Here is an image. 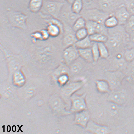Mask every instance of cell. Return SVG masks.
I'll return each instance as SVG.
<instances>
[{
  "mask_svg": "<svg viewBox=\"0 0 134 134\" xmlns=\"http://www.w3.org/2000/svg\"><path fill=\"white\" fill-rule=\"evenodd\" d=\"M107 41L105 43L110 55L124 52L129 42V36L124 25H119L114 28L108 29Z\"/></svg>",
  "mask_w": 134,
  "mask_h": 134,
  "instance_id": "obj_1",
  "label": "cell"
},
{
  "mask_svg": "<svg viewBox=\"0 0 134 134\" xmlns=\"http://www.w3.org/2000/svg\"><path fill=\"white\" fill-rule=\"evenodd\" d=\"M65 3L55 0H45L40 13L58 19Z\"/></svg>",
  "mask_w": 134,
  "mask_h": 134,
  "instance_id": "obj_2",
  "label": "cell"
},
{
  "mask_svg": "<svg viewBox=\"0 0 134 134\" xmlns=\"http://www.w3.org/2000/svg\"><path fill=\"white\" fill-rule=\"evenodd\" d=\"M80 14L86 20L94 21L104 24L106 18L111 15L98 8L83 9Z\"/></svg>",
  "mask_w": 134,
  "mask_h": 134,
  "instance_id": "obj_3",
  "label": "cell"
},
{
  "mask_svg": "<svg viewBox=\"0 0 134 134\" xmlns=\"http://www.w3.org/2000/svg\"><path fill=\"white\" fill-rule=\"evenodd\" d=\"M7 16L9 22L12 27L22 30L27 28V16L24 14L10 10L8 12Z\"/></svg>",
  "mask_w": 134,
  "mask_h": 134,
  "instance_id": "obj_4",
  "label": "cell"
},
{
  "mask_svg": "<svg viewBox=\"0 0 134 134\" xmlns=\"http://www.w3.org/2000/svg\"><path fill=\"white\" fill-rule=\"evenodd\" d=\"M124 73L121 71L108 70L105 72V80L108 82L111 90H117L121 85L125 77Z\"/></svg>",
  "mask_w": 134,
  "mask_h": 134,
  "instance_id": "obj_5",
  "label": "cell"
},
{
  "mask_svg": "<svg viewBox=\"0 0 134 134\" xmlns=\"http://www.w3.org/2000/svg\"><path fill=\"white\" fill-rule=\"evenodd\" d=\"M87 94L85 92L83 94H74L71 97V106L70 111L71 113L77 112L87 110L86 98Z\"/></svg>",
  "mask_w": 134,
  "mask_h": 134,
  "instance_id": "obj_6",
  "label": "cell"
},
{
  "mask_svg": "<svg viewBox=\"0 0 134 134\" xmlns=\"http://www.w3.org/2000/svg\"><path fill=\"white\" fill-rule=\"evenodd\" d=\"M124 3L122 0H98V8L109 14H113Z\"/></svg>",
  "mask_w": 134,
  "mask_h": 134,
  "instance_id": "obj_7",
  "label": "cell"
},
{
  "mask_svg": "<svg viewBox=\"0 0 134 134\" xmlns=\"http://www.w3.org/2000/svg\"><path fill=\"white\" fill-rule=\"evenodd\" d=\"M81 16L80 14L75 13L72 11L71 5L65 3L59 18L62 20L63 23L72 27L75 21Z\"/></svg>",
  "mask_w": 134,
  "mask_h": 134,
  "instance_id": "obj_8",
  "label": "cell"
},
{
  "mask_svg": "<svg viewBox=\"0 0 134 134\" xmlns=\"http://www.w3.org/2000/svg\"><path fill=\"white\" fill-rule=\"evenodd\" d=\"M64 35L62 44L65 48L69 46L74 45L77 41L75 36V32L72 27L64 23Z\"/></svg>",
  "mask_w": 134,
  "mask_h": 134,
  "instance_id": "obj_9",
  "label": "cell"
},
{
  "mask_svg": "<svg viewBox=\"0 0 134 134\" xmlns=\"http://www.w3.org/2000/svg\"><path fill=\"white\" fill-rule=\"evenodd\" d=\"M80 57L78 49L73 45L65 48L63 53V58L67 65H70Z\"/></svg>",
  "mask_w": 134,
  "mask_h": 134,
  "instance_id": "obj_10",
  "label": "cell"
},
{
  "mask_svg": "<svg viewBox=\"0 0 134 134\" xmlns=\"http://www.w3.org/2000/svg\"><path fill=\"white\" fill-rule=\"evenodd\" d=\"M85 82L83 80L74 81L68 83L64 86L62 89V93L65 96L71 97L75 92L82 88Z\"/></svg>",
  "mask_w": 134,
  "mask_h": 134,
  "instance_id": "obj_11",
  "label": "cell"
},
{
  "mask_svg": "<svg viewBox=\"0 0 134 134\" xmlns=\"http://www.w3.org/2000/svg\"><path fill=\"white\" fill-rule=\"evenodd\" d=\"M88 132L93 134H106L110 133V129L108 126L98 124L92 120H90L86 129Z\"/></svg>",
  "mask_w": 134,
  "mask_h": 134,
  "instance_id": "obj_12",
  "label": "cell"
},
{
  "mask_svg": "<svg viewBox=\"0 0 134 134\" xmlns=\"http://www.w3.org/2000/svg\"><path fill=\"white\" fill-rule=\"evenodd\" d=\"M75 114L74 124L83 128L86 129L90 120V115L89 112L87 110Z\"/></svg>",
  "mask_w": 134,
  "mask_h": 134,
  "instance_id": "obj_13",
  "label": "cell"
},
{
  "mask_svg": "<svg viewBox=\"0 0 134 134\" xmlns=\"http://www.w3.org/2000/svg\"><path fill=\"white\" fill-rule=\"evenodd\" d=\"M51 106L52 110L58 114L64 115L71 113L70 111H66L65 107L62 100L57 95L52 96L51 100Z\"/></svg>",
  "mask_w": 134,
  "mask_h": 134,
  "instance_id": "obj_14",
  "label": "cell"
},
{
  "mask_svg": "<svg viewBox=\"0 0 134 134\" xmlns=\"http://www.w3.org/2000/svg\"><path fill=\"white\" fill-rule=\"evenodd\" d=\"M118 19L119 25H124L131 16L124 4L115 10L114 13Z\"/></svg>",
  "mask_w": 134,
  "mask_h": 134,
  "instance_id": "obj_15",
  "label": "cell"
},
{
  "mask_svg": "<svg viewBox=\"0 0 134 134\" xmlns=\"http://www.w3.org/2000/svg\"><path fill=\"white\" fill-rule=\"evenodd\" d=\"M97 91L99 93H108L111 90L110 85L108 81L105 80H98L95 81Z\"/></svg>",
  "mask_w": 134,
  "mask_h": 134,
  "instance_id": "obj_16",
  "label": "cell"
},
{
  "mask_svg": "<svg viewBox=\"0 0 134 134\" xmlns=\"http://www.w3.org/2000/svg\"><path fill=\"white\" fill-rule=\"evenodd\" d=\"M80 57L86 62L93 64V59L91 48L78 49Z\"/></svg>",
  "mask_w": 134,
  "mask_h": 134,
  "instance_id": "obj_17",
  "label": "cell"
},
{
  "mask_svg": "<svg viewBox=\"0 0 134 134\" xmlns=\"http://www.w3.org/2000/svg\"><path fill=\"white\" fill-rule=\"evenodd\" d=\"M44 0H30L28 9L30 12L37 13L41 11L43 4Z\"/></svg>",
  "mask_w": 134,
  "mask_h": 134,
  "instance_id": "obj_18",
  "label": "cell"
},
{
  "mask_svg": "<svg viewBox=\"0 0 134 134\" xmlns=\"http://www.w3.org/2000/svg\"><path fill=\"white\" fill-rule=\"evenodd\" d=\"M108 97L109 100L117 104H121L124 99V96L121 91L117 90L112 91Z\"/></svg>",
  "mask_w": 134,
  "mask_h": 134,
  "instance_id": "obj_19",
  "label": "cell"
},
{
  "mask_svg": "<svg viewBox=\"0 0 134 134\" xmlns=\"http://www.w3.org/2000/svg\"><path fill=\"white\" fill-rule=\"evenodd\" d=\"M104 25L106 28L111 29L119 25V23L116 17L113 14L110 15L104 21Z\"/></svg>",
  "mask_w": 134,
  "mask_h": 134,
  "instance_id": "obj_20",
  "label": "cell"
},
{
  "mask_svg": "<svg viewBox=\"0 0 134 134\" xmlns=\"http://www.w3.org/2000/svg\"><path fill=\"white\" fill-rule=\"evenodd\" d=\"M92 43L88 36L84 39L77 41L74 45L78 49H83L91 48Z\"/></svg>",
  "mask_w": 134,
  "mask_h": 134,
  "instance_id": "obj_21",
  "label": "cell"
},
{
  "mask_svg": "<svg viewBox=\"0 0 134 134\" xmlns=\"http://www.w3.org/2000/svg\"><path fill=\"white\" fill-rule=\"evenodd\" d=\"M91 41L92 42L105 43L107 41V35L100 33H95L89 35Z\"/></svg>",
  "mask_w": 134,
  "mask_h": 134,
  "instance_id": "obj_22",
  "label": "cell"
},
{
  "mask_svg": "<svg viewBox=\"0 0 134 134\" xmlns=\"http://www.w3.org/2000/svg\"><path fill=\"white\" fill-rule=\"evenodd\" d=\"M99 49L100 58L103 59H107L110 57V54L108 48L105 43H98Z\"/></svg>",
  "mask_w": 134,
  "mask_h": 134,
  "instance_id": "obj_23",
  "label": "cell"
},
{
  "mask_svg": "<svg viewBox=\"0 0 134 134\" xmlns=\"http://www.w3.org/2000/svg\"><path fill=\"white\" fill-rule=\"evenodd\" d=\"M99 24L94 21L86 20L85 27L88 32L89 35L97 33Z\"/></svg>",
  "mask_w": 134,
  "mask_h": 134,
  "instance_id": "obj_24",
  "label": "cell"
},
{
  "mask_svg": "<svg viewBox=\"0 0 134 134\" xmlns=\"http://www.w3.org/2000/svg\"><path fill=\"white\" fill-rule=\"evenodd\" d=\"M79 58L69 66H70V70L74 74H79L82 70L83 64L81 61L79 59Z\"/></svg>",
  "mask_w": 134,
  "mask_h": 134,
  "instance_id": "obj_25",
  "label": "cell"
},
{
  "mask_svg": "<svg viewBox=\"0 0 134 134\" xmlns=\"http://www.w3.org/2000/svg\"><path fill=\"white\" fill-rule=\"evenodd\" d=\"M124 26L129 36L134 34V16H131Z\"/></svg>",
  "mask_w": 134,
  "mask_h": 134,
  "instance_id": "obj_26",
  "label": "cell"
},
{
  "mask_svg": "<svg viewBox=\"0 0 134 134\" xmlns=\"http://www.w3.org/2000/svg\"><path fill=\"white\" fill-rule=\"evenodd\" d=\"M68 66L65 64L60 65L54 72V77L57 80L60 75L63 74L68 73L70 69H69Z\"/></svg>",
  "mask_w": 134,
  "mask_h": 134,
  "instance_id": "obj_27",
  "label": "cell"
},
{
  "mask_svg": "<svg viewBox=\"0 0 134 134\" xmlns=\"http://www.w3.org/2000/svg\"><path fill=\"white\" fill-rule=\"evenodd\" d=\"M86 20L82 16L79 18L75 21L72 28L75 32L81 29L84 28L86 27Z\"/></svg>",
  "mask_w": 134,
  "mask_h": 134,
  "instance_id": "obj_28",
  "label": "cell"
},
{
  "mask_svg": "<svg viewBox=\"0 0 134 134\" xmlns=\"http://www.w3.org/2000/svg\"><path fill=\"white\" fill-rule=\"evenodd\" d=\"M72 11L78 14L80 13L83 9V4L82 0H75L71 5Z\"/></svg>",
  "mask_w": 134,
  "mask_h": 134,
  "instance_id": "obj_29",
  "label": "cell"
},
{
  "mask_svg": "<svg viewBox=\"0 0 134 134\" xmlns=\"http://www.w3.org/2000/svg\"><path fill=\"white\" fill-rule=\"evenodd\" d=\"M91 49L92 56L93 59V64H95L99 59L100 55L98 43L93 42L92 44Z\"/></svg>",
  "mask_w": 134,
  "mask_h": 134,
  "instance_id": "obj_30",
  "label": "cell"
},
{
  "mask_svg": "<svg viewBox=\"0 0 134 134\" xmlns=\"http://www.w3.org/2000/svg\"><path fill=\"white\" fill-rule=\"evenodd\" d=\"M124 59L128 63L134 60V48H127L124 51Z\"/></svg>",
  "mask_w": 134,
  "mask_h": 134,
  "instance_id": "obj_31",
  "label": "cell"
},
{
  "mask_svg": "<svg viewBox=\"0 0 134 134\" xmlns=\"http://www.w3.org/2000/svg\"><path fill=\"white\" fill-rule=\"evenodd\" d=\"M83 9L98 8V0H82Z\"/></svg>",
  "mask_w": 134,
  "mask_h": 134,
  "instance_id": "obj_32",
  "label": "cell"
},
{
  "mask_svg": "<svg viewBox=\"0 0 134 134\" xmlns=\"http://www.w3.org/2000/svg\"><path fill=\"white\" fill-rule=\"evenodd\" d=\"M88 36V32L85 27L75 32V36L77 41L84 39Z\"/></svg>",
  "mask_w": 134,
  "mask_h": 134,
  "instance_id": "obj_33",
  "label": "cell"
},
{
  "mask_svg": "<svg viewBox=\"0 0 134 134\" xmlns=\"http://www.w3.org/2000/svg\"><path fill=\"white\" fill-rule=\"evenodd\" d=\"M124 4L131 16H134V0H125Z\"/></svg>",
  "mask_w": 134,
  "mask_h": 134,
  "instance_id": "obj_34",
  "label": "cell"
},
{
  "mask_svg": "<svg viewBox=\"0 0 134 134\" xmlns=\"http://www.w3.org/2000/svg\"><path fill=\"white\" fill-rule=\"evenodd\" d=\"M69 79L68 73H65L60 75L57 80L58 84L63 87L68 83Z\"/></svg>",
  "mask_w": 134,
  "mask_h": 134,
  "instance_id": "obj_35",
  "label": "cell"
},
{
  "mask_svg": "<svg viewBox=\"0 0 134 134\" xmlns=\"http://www.w3.org/2000/svg\"><path fill=\"white\" fill-rule=\"evenodd\" d=\"M14 81L15 83L21 85L24 83L25 79L24 76L21 72H18L15 73L14 77Z\"/></svg>",
  "mask_w": 134,
  "mask_h": 134,
  "instance_id": "obj_36",
  "label": "cell"
},
{
  "mask_svg": "<svg viewBox=\"0 0 134 134\" xmlns=\"http://www.w3.org/2000/svg\"><path fill=\"white\" fill-rule=\"evenodd\" d=\"M31 36L33 39L35 41L43 40L42 35L41 31H36L32 33Z\"/></svg>",
  "mask_w": 134,
  "mask_h": 134,
  "instance_id": "obj_37",
  "label": "cell"
},
{
  "mask_svg": "<svg viewBox=\"0 0 134 134\" xmlns=\"http://www.w3.org/2000/svg\"><path fill=\"white\" fill-rule=\"evenodd\" d=\"M40 31H41V35H42L43 40H47L50 37L47 29L41 30Z\"/></svg>",
  "mask_w": 134,
  "mask_h": 134,
  "instance_id": "obj_38",
  "label": "cell"
},
{
  "mask_svg": "<svg viewBox=\"0 0 134 134\" xmlns=\"http://www.w3.org/2000/svg\"><path fill=\"white\" fill-rule=\"evenodd\" d=\"M133 68L132 69L130 73V78L131 80L134 81V60L130 62Z\"/></svg>",
  "mask_w": 134,
  "mask_h": 134,
  "instance_id": "obj_39",
  "label": "cell"
},
{
  "mask_svg": "<svg viewBox=\"0 0 134 134\" xmlns=\"http://www.w3.org/2000/svg\"><path fill=\"white\" fill-rule=\"evenodd\" d=\"M64 1H66V3H67L68 4L71 5L75 0H64Z\"/></svg>",
  "mask_w": 134,
  "mask_h": 134,
  "instance_id": "obj_40",
  "label": "cell"
},
{
  "mask_svg": "<svg viewBox=\"0 0 134 134\" xmlns=\"http://www.w3.org/2000/svg\"><path fill=\"white\" fill-rule=\"evenodd\" d=\"M55 1H61V2H65L64 0H55Z\"/></svg>",
  "mask_w": 134,
  "mask_h": 134,
  "instance_id": "obj_41",
  "label": "cell"
},
{
  "mask_svg": "<svg viewBox=\"0 0 134 134\" xmlns=\"http://www.w3.org/2000/svg\"><path fill=\"white\" fill-rule=\"evenodd\" d=\"M122 1H125V0H122Z\"/></svg>",
  "mask_w": 134,
  "mask_h": 134,
  "instance_id": "obj_42",
  "label": "cell"
}]
</instances>
